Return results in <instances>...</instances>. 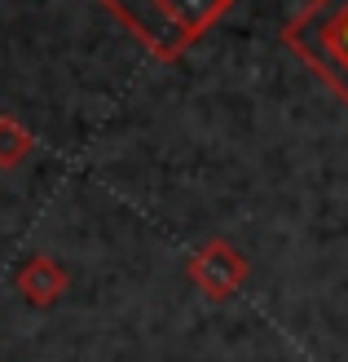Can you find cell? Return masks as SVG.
Returning <instances> with one entry per match:
<instances>
[{
    "label": "cell",
    "mask_w": 348,
    "mask_h": 362,
    "mask_svg": "<svg viewBox=\"0 0 348 362\" xmlns=\"http://www.w3.org/2000/svg\"><path fill=\"white\" fill-rule=\"evenodd\" d=\"M111 5L133 23L137 31H145L159 49L181 45L186 35L203 31L225 0H111Z\"/></svg>",
    "instance_id": "6da1fadb"
},
{
    "label": "cell",
    "mask_w": 348,
    "mask_h": 362,
    "mask_svg": "<svg viewBox=\"0 0 348 362\" xmlns=\"http://www.w3.org/2000/svg\"><path fill=\"white\" fill-rule=\"evenodd\" d=\"M322 66H340L344 80H348V0H340V5L331 13H322Z\"/></svg>",
    "instance_id": "7a4b0ae2"
}]
</instances>
